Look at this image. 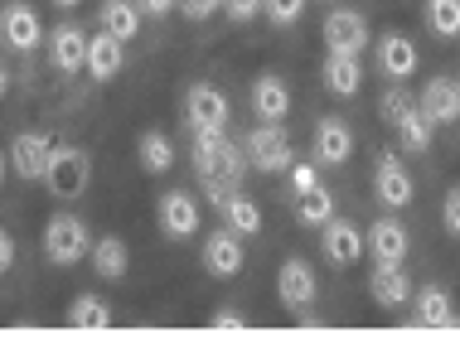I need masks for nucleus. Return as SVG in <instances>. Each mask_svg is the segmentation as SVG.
<instances>
[{"instance_id": "1", "label": "nucleus", "mask_w": 460, "mask_h": 358, "mask_svg": "<svg viewBox=\"0 0 460 358\" xmlns=\"http://www.w3.org/2000/svg\"><path fill=\"white\" fill-rule=\"evenodd\" d=\"M194 135V170L199 179H223V184H243L247 165V151L228 141V131H190Z\"/></svg>"}, {"instance_id": "2", "label": "nucleus", "mask_w": 460, "mask_h": 358, "mask_svg": "<svg viewBox=\"0 0 460 358\" xmlns=\"http://www.w3.org/2000/svg\"><path fill=\"white\" fill-rule=\"evenodd\" d=\"M88 179H93V160H88L83 145H54V151H49V170H44L49 194L78 199V194L88 189Z\"/></svg>"}, {"instance_id": "3", "label": "nucleus", "mask_w": 460, "mask_h": 358, "mask_svg": "<svg viewBox=\"0 0 460 358\" xmlns=\"http://www.w3.org/2000/svg\"><path fill=\"white\" fill-rule=\"evenodd\" d=\"M93 252V238H88V223L73 214H54L44 223V257L54 266H73L78 257Z\"/></svg>"}, {"instance_id": "4", "label": "nucleus", "mask_w": 460, "mask_h": 358, "mask_svg": "<svg viewBox=\"0 0 460 358\" xmlns=\"http://www.w3.org/2000/svg\"><path fill=\"white\" fill-rule=\"evenodd\" d=\"M243 151H247V165L252 170H262V175H281V170H291V135L281 131V121H262L252 135L243 141Z\"/></svg>"}, {"instance_id": "5", "label": "nucleus", "mask_w": 460, "mask_h": 358, "mask_svg": "<svg viewBox=\"0 0 460 358\" xmlns=\"http://www.w3.org/2000/svg\"><path fill=\"white\" fill-rule=\"evenodd\" d=\"M320 34H325V48H330V54H364V48H368V39H373V34H368V20L364 15H358V10H330V15H325V30H320Z\"/></svg>"}, {"instance_id": "6", "label": "nucleus", "mask_w": 460, "mask_h": 358, "mask_svg": "<svg viewBox=\"0 0 460 358\" xmlns=\"http://www.w3.org/2000/svg\"><path fill=\"white\" fill-rule=\"evenodd\" d=\"M373 194H378V204L393 208V214L412 204V175H407V165L393 151H383L378 165H373Z\"/></svg>"}, {"instance_id": "7", "label": "nucleus", "mask_w": 460, "mask_h": 358, "mask_svg": "<svg viewBox=\"0 0 460 358\" xmlns=\"http://www.w3.org/2000/svg\"><path fill=\"white\" fill-rule=\"evenodd\" d=\"M184 107H190V131H228V97L214 83H194Z\"/></svg>"}, {"instance_id": "8", "label": "nucleus", "mask_w": 460, "mask_h": 358, "mask_svg": "<svg viewBox=\"0 0 460 358\" xmlns=\"http://www.w3.org/2000/svg\"><path fill=\"white\" fill-rule=\"evenodd\" d=\"M320 247H325V257L334 266H354L358 257H364V232H358L349 218H325V223H320Z\"/></svg>"}, {"instance_id": "9", "label": "nucleus", "mask_w": 460, "mask_h": 358, "mask_svg": "<svg viewBox=\"0 0 460 358\" xmlns=\"http://www.w3.org/2000/svg\"><path fill=\"white\" fill-rule=\"evenodd\" d=\"M368 295H373V305H383V310H397V305L412 301V281H407L402 262H378V266H373Z\"/></svg>"}, {"instance_id": "10", "label": "nucleus", "mask_w": 460, "mask_h": 358, "mask_svg": "<svg viewBox=\"0 0 460 358\" xmlns=\"http://www.w3.org/2000/svg\"><path fill=\"white\" fill-rule=\"evenodd\" d=\"M155 214H160V228H165L170 238H194L199 232V204H194V194H184V189L160 194Z\"/></svg>"}, {"instance_id": "11", "label": "nucleus", "mask_w": 460, "mask_h": 358, "mask_svg": "<svg viewBox=\"0 0 460 358\" xmlns=\"http://www.w3.org/2000/svg\"><path fill=\"white\" fill-rule=\"evenodd\" d=\"M0 34H5V44L15 48V54H30V48H40V15H34L24 0H15V5L0 10Z\"/></svg>"}, {"instance_id": "12", "label": "nucleus", "mask_w": 460, "mask_h": 358, "mask_svg": "<svg viewBox=\"0 0 460 358\" xmlns=\"http://www.w3.org/2000/svg\"><path fill=\"white\" fill-rule=\"evenodd\" d=\"M49 135L40 131H20L15 141H10V165H15V175L20 179H44V170H49Z\"/></svg>"}, {"instance_id": "13", "label": "nucleus", "mask_w": 460, "mask_h": 358, "mask_svg": "<svg viewBox=\"0 0 460 358\" xmlns=\"http://www.w3.org/2000/svg\"><path fill=\"white\" fill-rule=\"evenodd\" d=\"M417 107H421L431 121H437V127H451V121L460 117V83L446 78V73H441V78H431L427 88H421Z\"/></svg>"}, {"instance_id": "14", "label": "nucleus", "mask_w": 460, "mask_h": 358, "mask_svg": "<svg viewBox=\"0 0 460 358\" xmlns=\"http://www.w3.org/2000/svg\"><path fill=\"white\" fill-rule=\"evenodd\" d=\"M277 295H281V305H291V310H305V305L315 301V271H310V262L291 257V262L277 271Z\"/></svg>"}, {"instance_id": "15", "label": "nucleus", "mask_w": 460, "mask_h": 358, "mask_svg": "<svg viewBox=\"0 0 460 358\" xmlns=\"http://www.w3.org/2000/svg\"><path fill=\"white\" fill-rule=\"evenodd\" d=\"M378 73L393 78V83L412 78L417 73V44L407 39V34H383L378 39Z\"/></svg>"}, {"instance_id": "16", "label": "nucleus", "mask_w": 460, "mask_h": 358, "mask_svg": "<svg viewBox=\"0 0 460 358\" xmlns=\"http://www.w3.org/2000/svg\"><path fill=\"white\" fill-rule=\"evenodd\" d=\"M407 247H412V238H407V228L397 223V218H383V223H373L368 238H364V252H373V262H402Z\"/></svg>"}, {"instance_id": "17", "label": "nucleus", "mask_w": 460, "mask_h": 358, "mask_svg": "<svg viewBox=\"0 0 460 358\" xmlns=\"http://www.w3.org/2000/svg\"><path fill=\"white\" fill-rule=\"evenodd\" d=\"M349 155H354V131L340 117H325L315 127V160L320 165H344Z\"/></svg>"}, {"instance_id": "18", "label": "nucleus", "mask_w": 460, "mask_h": 358, "mask_svg": "<svg viewBox=\"0 0 460 358\" xmlns=\"http://www.w3.org/2000/svg\"><path fill=\"white\" fill-rule=\"evenodd\" d=\"M121 64H127V44H121L117 34H107V30L93 34V39H88V64H83V68H88L97 83H107V78H117V73H121Z\"/></svg>"}, {"instance_id": "19", "label": "nucleus", "mask_w": 460, "mask_h": 358, "mask_svg": "<svg viewBox=\"0 0 460 358\" xmlns=\"http://www.w3.org/2000/svg\"><path fill=\"white\" fill-rule=\"evenodd\" d=\"M204 266L214 271V276H238L243 271V242H238V232L233 228H223V232H214V238L204 242Z\"/></svg>"}, {"instance_id": "20", "label": "nucleus", "mask_w": 460, "mask_h": 358, "mask_svg": "<svg viewBox=\"0 0 460 358\" xmlns=\"http://www.w3.org/2000/svg\"><path fill=\"white\" fill-rule=\"evenodd\" d=\"M49 58H54V68L64 73H78L88 64V39H83L78 24H58L54 34H49Z\"/></svg>"}, {"instance_id": "21", "label": "nucleus", "mask_w": 460, "mask_h": 358, "mask_svg": "<svg viewBox=\"0 0 460 358\" xmlns=\"http://www.w3.org/2000/svg\"><path fill=\"white\" fill-rule=\"evenodd\" d=\"M252 112L262 121H286V112H291V88H286L277 73H262L252 83Z\"/></svg>"}, {"instance_id": "22", "label": "nucleus", "mask_w": 460, "mask_h": 358, "mask_svg": "<svg viewBox=\"0 0 460 358\" xmlns=\"http://www.w3.org/2000/svg\"><path fill=\"white\" fill-rule=\"evenodd\" d=\"M417 325H421V329H456L460 319H456V310H451V291L421 286V291H417Z\"/></svg>"}, {"instance_id": "23", "label": "nucleus", "mask_w": 460, "mask_h": 358, "mask_svg": "<svg viewBox=\"0 0 460 358\" xmlns=\"http://www.w3.org/2000/svg\"><path fill=\"white\" fill-rule=\"evenodd\" d=\"M218 214H223V223L238 232V238H257V232H262V208L247 199V194H238V189L218 204Z\"/></svg>"}, {"instance_id": "24", "label": "nucleus", "mask_w": 460, "mask_h": 358, "mask_svg": "<svg viewBox=\"0 0 460 358\" xmlns=\"http://www.w3.org/2000/svg\"><path fill=\"white\" fill-rule=\"evenodd\" d=\"M97 20H102V30H107V34H117L121 44L141 34V5H136V0H102Z\"/></svg>"}, {"instance_id": "25", "label": "nucleus", "mask_w": 460, "mask_h": 358, "mask_svg": "<svg viewBox=\"0 0 460 358\" xmlns=\"http://www.w3.org/2000/svg\"><path fill=\"white\" fill-rule=\"evenodd\" d=\"M325 88L334 97H354L358 88H364V68H358L354 54H330L325 58Z\"/></svg>"}, {"instance_id": "26", "label": "nucleus", "mask_w": 460, "mask_h": 358, "mask_svg": "<svg viewBox=\"0 0 460 358\" xmlns=\"http://www.w3.org/2000/svg\"><path fill=\"white\" fill-rule=\"evenodd\" d=\"M393 131H397V141H402L407 151L427 155V151H431V131H437V121L421 112V107H407V112L393 121Z\"/></svg>"}, {"instance_id": "27", "label": "nucleus", "mask_w": 460, "mask_h": 358, "mask_svg": "<svg viewBox=\"0 0 460 358\" xmlns=\"http://www.w3.org/2000/svg\"><path fill=\"white\" fill-rule=\"evenodd\" d=\"M296 218H301L305 228H320L325 218H334V194L325 184H310V189L296 194Z\"/></svg>"}, {"instance_id": "28", "label": "nucleus", "mask_w": 460, "mask_h": 358, "mask_svg": "<svg viewBox=\"0 0 460 358\" xmlns=\"http://www.w3.org/2000/svg\"><path fill=\"white\" fill-rule=\"evenodd\" d=\"M93 271L102 281H121V276H127V242H121V238H97L93 242Z\"/></svg>"}, {"instance_id": "29", "label": "nucleus", "mask_w": 460, "mask_h": 358, "mask_svg": "<svg viewBox=\"0 0 460 358\" xmlns=\"http://www.w3.org/2000/svg\"><path fill=\"white\" fill-rule=\"evenodd\" d=\"M136 151H141V170H146V175H165V170L175 165V145H170V135H160V131H141Z\"/></svg>"}, {"instance_id": "30", "label": "nucleus", "mask_w": 460, "mask_h": 358, "mask_svg": "<svg viewBox=\"0 0 460 358\" xmlns=\"http://www.w3.org/2000/svg\"><path fill=\"white\" fill-rule=\"evenodd\" d=\"M68 325L73 329H111V305L102 295H78L68 305Z\"/></svg>"}, {"instance_id": "31", "label": "nucleus", "mask_w": 460, "mask_h": 358, "mask_svg": "<svg viewBox=\"0 0 460 358\" xmlns=\"http://www.w3.org/2000/svg\"><path fill=\"white\" fill-rule=\"evenodd\" d=\"M427 30L441 34V39H456L460 34V0H427Z\"/></svg>"}, {"instance_id": "32", "label": "nucleus", "mask_w": 460, "mask_h": 358, "mask_svg": "<svg viewBox=\"0 0 460 358\" xmlns=\"http://www.w3.org/2000/svg\"><path fill=\"white\" fill-rule=\"evenodd\" d=\"M262 15L271 24H296L305 15V0H262Z\"/></svg>"}, {"instance_id": "33", "label": "nucleus", "mask_w": 460, "mask_h": 358, "mask_svg": "<svg viewBox=\"0 0 460 358\" xmlns=\"http://www.w3.org/2000/svg\"><path fill=\"white\" fill-rule=\"evenodd\" d=\"M407 107H417V97H407L402 88H393V92H383V102H378V112H383V121H388V127H393V121H397V117H402V112H407Z\"/></svg>"}, {"instance_id": "34", "label": "nucleus", "mask_w": 460, "mask_h": 358, "mask_svg": "<svg viewBox=\"0 0 460 358\" xmlns=\"http://www.w3.org/2000/svg\"><path fill=\"white\" fill-rule=\"evenodd\" d=\"M175 10L184 20H208V15H218V10H223V0H175Z\"/></svg>"}, {"instance_id": "35", "label": "nucleus", "mask_w": 460, "mask_h": 358, "mask_svg": "<svg viewBox=\"0 0 460 358\" xmlns=\"http://www.w3.org/2000/svg\"><path fill=\"white\" fill-rule=\"evenodd\" d=\"M441 223H446V232L451 238H460V184L451 194H446V204H441Z\"/></svg>"}, {"instance_id": "36", "label": "nucleus", "mask_w": 460, "mask_h": 358, "mask_svg": "<svg viewBox=\"0 0 460 358\" xmlns=\"http://www.w3.org/2000/svg\"><path fill=\"white\" fill-rule=\"evenodd\" d=\"M223 10H228L238 24H247V20H257L262 15V0H223Z\"/></svg>"}, {"instance_id": "37", "label": "nucleus", "mask_w": 460, "mask_h": 358, "mask_svg": "<svg viewBox=\"0 0 460 358\" xmlns=\"http://www.w3.org/2000/svg\"><path fill=\"white\" fill-rule=\"evenodd\" d=\"M291 184H296V194H301V189H310V184H320L315 165H296V160H291Z\"/></svg>"}, {"instance_id": "38", "label": "nucleus", "mask_w": 460, "mask_h": 358, "mask_svg": "<svg viewBox=\"0 0 460 358\" xmlns=\"http://www.w3.org/2000/svg\"><path fill=\"white\" fill-rule=\"evenodd\" d=\"M10 266H15V238H10L5 228H0V276H5Z\"/></svg>"}, {"instance_id": "39", "label": "nucleus", "mask_w": 460, "mask_h": 358, "mask_svg": "<svg viewBox=\"0 0 460 358\" xmlns=\"http://www.w3.org/2000/svg\"><path fill=\"white\" fill-rule=\"evenodd\" d=\"M208 325H214V329H243V325H247V319H243L238 310H218L214 319H208Z\"/></svg>"}, {"instance_id": "40", "label": "nucleus", "mask_w": 460, "mask_h": 358, "mask_svg": "<svg viewBox=\"0 0 460 358\" xmlns=\"http://www.w3.org/2000/svg\"><path fill=\"white\" fill-rule=\"evenodd\" d=\"M136 5H141L146 15H155V20H160V15H170V10H175V0H136Z\"/></svg>"}, {"instance_id": "41", "label": "nucleus", "mask_w": 460, "mask_h": 358, "mask_svg": "<svg viewBox=\"0 0 460 358\" xmlns=\"http://www.w3.org/2000/svg\"><path fill=\"white\" fill-rule=\"evenodd\" d=\"M5 88H10V73H5V64H0V97H5Z\"/></svg>"}, {"instance_id": "42", "label": "nucleus", "mask_w": 460, "mask_h": 358, "mask_svg": "<svg viewBox=\"0 0 460 358\" xmlns=\"http://www.w3.org/2000/svg\"><path fill=\"white\" fill-rule=\"evenodd\" d=\"M54 5H64V10H73V5H78V0H54Z\"/></svg>"}, {"instance_id": "43", "label": "nucleus", "mask_w": 460, "mask_h": 358, "mask_svg": "<svg viewBox=\"0 0 460 358\" xmlns=\"http://www.w3.org/2000/svg\"><path fill=\"white\" fill-rule=\"evenodd\" d=\"M0 179H5V155H0Z\"/></svg>"}]
</instances>
